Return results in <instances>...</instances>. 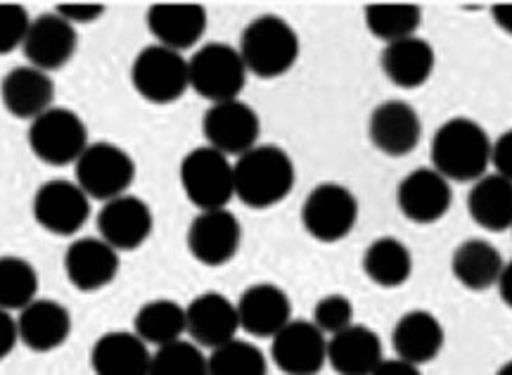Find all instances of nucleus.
Returning a JSON list of instances; mask_svg holds the SVG:
<instances>
[{"label": "nucleus", "instance_id": "f257e3e1", "mask_svg": "<svg viewBox=\"0 0 512 375\" xmlns=\"http://www.w3.org/2000/svg\"><path fill=\"white\" fill-rule=\"evenodd\" d=\"M494 141L479 122L451 117L439 126L430 145L432 169L448 183H475L491 167Z\"/></svg>", "mask_w": 512, "mask_h": 375}, {"label": "nucleus", "instance_id": "f03ea898", "mask_svg": "<svg viewBox=\"0 0 512 375\" xmlns=\"http://www.w3.org/2000/svg\"><path fill=\"white\" fill-rule=\"evenodd\" d=\"M235 197L249 209L280 205L297 183L290 152L275 143H259L233 162Z\"/></svg>", "mask_w": 512, "mask_h": 375}, {"label": "nucleus", "instance_id": "7ed1b4c3", "mask_svg": "<svg viewBox=\"0 0 512 375\" xmlns=\"http://www.w3.org/2000/svg\"><path fill=\"white\" fill-rule=\"evenodd\" d=\"M238 50L249 74L259 79H278L297 65L302 43L287 19L261 15L242 29Z\"/></svg>", "mask_w": 512, "mask_h": 375}, {"label": "nucleus", "instance_id": "20e7f679", "mask_svg": "<svg viewBox=\"0 0 512 375\" xmlns=\"http://www.w3.org/2000/svg\"><path fill=\"white\" fill-rule=\"evenodd\" d=\"M190 88L211 105L238 100L247 84V67L240 50L228 43H204L188 60Z\"/></svg>", "mask_w": 512, "mask_h": 375}, {"label": "nucleus", "instance_id": "39448f33", "mask_svg": "<svg viewBox=\"0 0 512 375\" xmlns=\"http://www.w3.org/2000/svg\"><path fill=\"white\" fill-rule=\"evenodd\" d=\"M181 188L200 212L226 209L235 197L233 162L223 152L200 145L181 160Z\"/></svg>", "mask_w": 512, "mask_h": 375}, {"label": "nucleus", "instance_id": "423d86ee", "mask_svg": "<svg viewBox=\"0 0 512 375\" xmlns=\"http://www.w3.org/2000/svg\"><path fill=\"white\" fill-rule=\"evenodd\" d=\"M76 183L91 200L105 202L126 195L136 181V162L117 143H91L74 164Z\"/></svg>", "mask_w": 512, "mask_h": 375}, {"label": "nucleus", "instance_id": "0eeeda50", "mask_svg": "<svg viewBox=\"0 0 512 375\" xmlns=\"http://www.w3.org/2000/svg\"><path fill=\"white\" fill-rule=\"evenodd\" d=\"M27 141L36 160L50 164V167L76 164L83 150L91 145L86 122L67 107H50L48 112L34 119L29 124Z\"/></svg>", "mask_w": 512, "mask_h": 375}, {"label": "nucleus", "instance_id": "6e6552de", "mask_svg": "<svg viewBox=\"0 0 512 375\" xmlns=\"http://www.w3.org/2000/svg\"><path fill=\"white\" fill-rule=\"evenodd\" d=\"M358 197L337 181L318 183L302 205V226L318 243H339L356 228Z\"/></svg>", "mask_w": 512, "mask_h": 375}, {"label": "nucleus", "instance_id": "1a4fd4ad", "mask_svg": "<svg viewBox=\"0 0 512 375\" xmlns=\"http://www.w3.org/2000/svg\"><path fill=\"white\" fill-rule=\"evenodd\" d=\"M131 84L147 103H176L190 88L188 60H185L183 53L152 43V46L140 50L136 60H133Z\"/></svg>", "mask_w": 512, "mask_h": 375}, {"label": "nucleus", "instance_id": "9d476101", "mask_svg": "<svg viewBox=\"0 0 512 375\" xmlns=\"http://www.w3.org/2000/svg\"><path fill=\"white\" fill-rule=\"evenodd\" d=\"M31 212L43 231L72 238L91 219V197L76 181H46L31 200Z\"/></svg>", "mask_w": 512, "mask_h": 375}, {"label": "nucleus", "instance_id": "9b49d317", "mask_svg": "<svg viewBox=\"0 0 512 375\" xmlns=\"http://www.w3.org/2000/svg\"><path fill=\"white\" fill-rule=\"evenodd\" d=\"M202 133L209 148L223 152L226 157L245 155L254 145H259L261 119L252 105L242 100L209 105L202 117Z\"/></svg>", "mask_w": 512, "mask_h": 375}, {"label": "nucleus", "instance_id": "f8f14e48", "mask_svg": "<svg viewBox=\"0 0 512 375\" xmlns=\"http://www.w3.org/2000/svg\"><path fill=\"white\" fill-rule=\"evenodd\" d=\"M188 252L204 266H223L233 262L242 245V226L230 209H209L192 219L185 235Z\"/></svg>", "mask_w": 512, "mask_h": 375}, {"label": "nucleus", "instance_id": "ddd939ff", "mask_svg": "<svg viewBox=\"0 0 512 375\" xmlns=\"http://www.w3.org/2000/svg\"><path fill=\"white\" fill-rule=\"evenodd\" d=\"M453 205V183L432 167L415 169L399 181L396 207L411 224L430 226L444 219Z\"/></svg>", "mask_w": 512, "mask_h": 375}, {"label": "nucleus", "instance_id": "4468645a", "mask_svg": "<svg viewBox=\"0 0 512 375\" xmlns=\"http://www.w3.org/2000/svg\"><path fill=\"white\" fill-rule=\"evenodd\" d=\"M271 361L285 375H318L328 364V338L311 321H290L271 338Z\"/></svg>", "mask_w": 512, "mask_h": 375}, {"label": "nucleus", "instance_id": "2eb2a0df", "mask_svg": "<svg viewBox=\"0 0 512 375\" xmlns=\"http://www.w3.org/2000/svg\"><path fill=\"white\" fill-rule=\"evenodd\" d=\"M238 307L221 292H202L185 307V335L197 347L219 349L238 338Z\"/></svg>", "mask_w": 512, "mask_h": 375}, {"label": "nucleus", "instance_id": "dca6fc26", "mask_svg": "<svg viewBox=\"0 0 512 375\" xmlns=\"http://www.w3.org/2000/svg\"><path fill=\"white\" fill-rule=\"evenodd\" d=\"M76 48H79V31L57 12H46L31 19L27 38L22 43V53L29 65L48 74L69 65Z\"/></svg>", "mask_w": 512, "mask_h": 375}, {"label": "nucleus", "instance_id": "f3484780", "mask_svg": "<svg viewBox=\"0 0 512 375\" xmlns=\"http://www.w3.org/2000/svg\"><path fill=\"white\" fill-rule=\"evenodd\" d=\"M155 216L145 200L126 193L102 205L98 212V233L117 252H133L150 240Z\"/></svg>", "mask_w": 512, "mask_h": 375}, {"label": "nucleus", "instance_id": "a211bd4d", "mask_svg": "<svg viewBox=\"0 0 512 375\" xmlns=\"http://www.w3.org/2000/svg\"><path fill=\"white\" fill-rule=\"evenodd\" d=\"M368 138L387 157H408L420 145L422 119L411 103L384 100L370 112Z\"/></svg>", "mask_w": 512, "mask_h": 375}, {"label": "nucleus", "instance_id": "6ab92c4d", "mask_svg": "<svg viewBox=\"0 0 512 375\" xmlns=\"http://www.w3.org/2000/svg\"><path fill=\"white\" fill-rule=\"evenodd\" d=\"M121 269L119 252L100 238H79L64 252V273L79 292H98L114 283Z\"/></svg>", "mask_w": 512, "mask_h": 375}, {"label": "nucleus", "instance_id": "aec40b11", "mask_svg": "<svg viewBox=\"0 0 512 375\" xmlns=\"http://www.w3.org/2000/svg\"><path fill=\"white\" fill-rule=\"evenodd\" d=\"M235 307H238L240 330L254 338H273L292 321L290 295L275 283L249 285Z\"/></svg>", "mask_w": 512, "mask_h": 375}, {"label": "nucleus", "instance_id": "412c9836", "mask_svg": "<svg viewBox=\"0 0 512 375\" xmlns=\"http://www.w3.org/2000/svg\"><path fill=\"white\" fill-rule=\"evenodd\" d=\"M145 22L157 46L183 53L202 41L209 17L197 3H157L147 10Z\"/></svg>", "mask_w": 512, "mask_h": 375}, {"label": "nucleus", "instance_id": "4be33fe9", "mask_svg": "<svg viewBox=\"0 0 512 375\" xmlns=\"http://www.w3.org/2000/svg\"><path fill=\"white\" fill-rule=\"evenodd\" d=\"M0 100L12 117L31 124L55 107V81L48 72L31 65L15 67L0 81Z\"/></svg>", "mask_w": 512, "mask_h": 375}, {"label": "nucleus", "instance_id": "5701e85b", "mask_svg": "<svg viewBox=\"0 0 512 375\" xmlns=\"http://www.w3.org/2000/svg\"><path fill=\"white\" fill-rule=\"evenodd\" d=\"M17 319L19 342L34 352H55L72 335V314L64 304L55 300H43L36 297L29 307H24Z\"/></svg>", "mask_w": 512, "mask_h": 375}, {"label": "nucleus", "instance_id": "b1692460", "mask_svg": "<svg viewBox=\"0 0 512 375\" xmlns=\"http://www.w3.org/2000/svg\"><path fill=\"white\" fill-rule=\"evenodd\" d=\"M444 326L432 311L413 309L406 311L392 330V345L396 359L422 368L430 364L444 349Z\"/></svg>", "mask_w": 512, "mask_h": 375}, {"label": "nucleus", "instance_id": "393cba45", "mask_svg": "<svg viewBox=\"0 0 512 375\" xmlns=\"http://www.w3.org/2000/svg\"><path fill=\"white\" fill-rule=\"evenodd\" d=\"M380 67L394 86L411 91L432 79L434 67H437V53L430 41H425L422 36H411L384 46Z\"/></svg>", "mask_w": 512, "mask_h": 375}, {"label": "nucleus", "instance_id": "a878e982", "mask_svg": "<svg viewBox=\"0 0 512 375\" xmlns=\"http://www.w3.org/2000/svg\"><path fill=\"white\" fill-rule=\"evenodd\" d=\"M150 364V347L133 330H112L100 335L91 349L95 375H150Z\"/></svg>", "mask_w": 512, "mask_h": 375}, {"label": "nucleus", "instance_id": "bb28decb", "mask_svg": "<svg viewBox=\"0 0 512 375\" xmlns=\"http://www.w3.org/2000/svg\"><path fill=\"white\" fill-rule=\"evenodd\" d=\"M382 361V340L373 328L354 323L328 338V364L337 375H370Z\"/></svg>", "mask_w": 512, "mask_h": 375}, {"label": "nucleus", "instance_id": "cd10ccee", "mask_svg": "<svg viewBox=\"0 0 512 375\" xmlns=\"http://www.w3.org/2000/svg\"><path fill=\"white\" fill-rule=\"evenodd\" d=\"M503 266L501 250L484 238H467L451 254L453 278L472 292L496 288Z\"/></svg>", "mask_w": 512, "mask_h": 375}, {"label": "nucleus", "instance_id": "c85d7f7f", "mask_svg": "<svg viewBox=\"0 0 512 375\" xmlns=\"http://www.w3.org/2000/svg\"><path fill=\"white\" fill-rule=\"evenodd\" d=\"M467 212L479 228L503 233L512 228V183L498 174H486L467 193Z\"/></svg>", "mask_w": 512, "mask_h": 375}, {"label": "nucleus", "instance_id": "c756f323", "mask_svg": "<svg viewBox=\"0 0 512 375\" xmlns=\"http://www.w3.org/2000/svg\"><path fill=\"white\" fill-rule=\"evenodd\" d=\"M361 266L370 283L377 288L394 290L406 285L413 276V252L394 235H382L366 247Z\"/></svg>", "mask_w": 512, "mask_h": 375}, {"label": "nucleus", "instance_id": "7c9ffc66", "mask_svg": "<svg viewBox=\"0 0 512 375\" xmlns=\"http://www.w3.org/2000/svg\"><path fill=\"white\" fill-rule=\"evenodd\" d=\"M133 333L155 349L185 340V307L166 297L145 302L133 321Z\"/></svg>", "mask_w": 512, "mask_h": 375}, {"label": "nucleus", "instance_id": "2f4dec72", "mask_svg": "<svg viewBox=\"0 0 512 375\" xmlns=\"http://www.w3.org/2000/svg\"><path fill=\"white\" fill-rule=\"evenodd\" d=\"M366 27L377 41L389 43L403 41V38L418 36L422 24V10L413 3H373L366 5L363 12Z\"/></svg>", "mask_w": 512, "mask_h": 375}, {"label": "nucleus", "instance_id": "473e14b6", "mask_svg": "<svg viewBox=\"0 0 512 375\" xmlns=\"http://www.w3.org/2000/svg\"><path fill=\"white\" fill-rule=\"evenodd\" d=\"M38 297V271L24 257H0V309L22 311Z\"/></svg>", "mask_w": 512, "mask_h": 375}, {"label": "nucleus", "instance_id": "72a5a7b5", "mask_svg": "<svg viewBox=\"0 0 512 375\" xmlns=\"http://www.w3.org/2000/svg\"><path fill=\"white\" fill-rule=\"evenodd\" d=\"M209 375H268L266 354L249 340H230L207 354Z\"/></svg>", "mask_w": 512, "mask_h": 375}, {"label": "nucleus", "instance_id": "f704fd0d", "mask_svg": "<svg viewBox=\"0 0 512 375\" xmlns=\"http://www.w3.org/2000/svg\"><path fill=\"white\" fill-rule=\"evenodd\" d=\"M150 375H209V359L195 342L178 340L155 349Z\"/></svg>", "mask_w": 512, "mask_h": 375}, {"label": "nucleus", "instance_id": "c9c22d12", "mask_svg": "<svg viewBox=\"0 0 512 375\" xmlns=\"http://www.w3.org/2000/svg\"><path fill=\"white\" fill-rule=\"evenodd\" d=\"M354 316H356L354 302H351L347 295L332 292V295L320 297L316 302L311 323L325 335V338H332V335L342 333V330L354 326L356 323Z\"/></svg>", "mask_w": 512, "mask_h": 375}, {"label": "nucleus", "instance_id": "e433bc0d", "mask_svg": "<svg viewBox=\"0 0 512 375\" xmlns=\"http://www.w3.org/2000/svg\"><path fill=\"white\" fill-rule=\"evenodd\" d=\"M31 27L29 12L22 5L0 3V55L22 48L27 31Z\"/></svg>", "mask_w": 512, "mask_h": 375}, {"label": "nucleus", "instance_id": "4c0bfd02", "mask_svg": "<svg viewBox=\"0 0 512 375\" xmlns=\"http://www.w3.org/2000/svg\"><path fill=\"white\" fill-rule=\"evenodd\" d=\"M57 15L67 19L72 27H79V24H91L95 19L105 15V5L100 3H64L55 8Z\"/></svg>", "mask_w": 512, "mask_h": 375}, {"label": "nucleus", "instance_id": "58836bf2", "mask_svg": "<svg viewBox=\"0 0 512 375\" xmlns=\"http://www.w3.org/2000/svg\"><path fill=\"white\" fill-rule=\"evenodd\" d=\"M491 167L496 169L494 174L512 183V129L503 131L491 145Z\"/></svg>", "mask_w": 512, "mask_h": 375}, {"label": "nucleus", "instance_id": "ea45409f", "mask_svg": "<svg viewBox=\"0 0 512 375\" xmlns=\"http://www.w3.org/2000/svg\"><path fill=\"white\" fill-rule=\"evenodd\" d=\"M19 333H17V319L10 311L0 309V361L8 359L12 349L17 347Z\"/></svg>", "mask_w": 512, "mask_h": 375}, {"label": "nucleus", "instance_id": "a19ab883", "mask_svg": "<svg viewBox=\"0 0 512 375\" xmlns=\"http://www.w3.org/2000/svg\"><path fill=\"white\" fill-rule=\"evenodd\" d=\"M370 375H422V371L418 366L394 357V359H384Z\"/></svg>", "mask_w": 512, "mask_h": 375}, {"label": "nucleus", "instance_id": "79ce46f5", "mask_svg": "<svg viewBox=\"0 0 512 375\" xmlns=\"http://www.w3.org/2000/svg\"><path fill=\"white\" fill-rule=\"evenodd\" d=\"M491 17H494L496 27L503 31V34L512 36V3H498L491 8Z\"/></svg>", "mask_w": 512, "mask_h": 375}, {"label": "nucleus", "instance_id": "37998d69", "mask_svg": "<svg viewBox=\"0 0 512 375\" xmlns=\"http://www.w3.org/2000/svg\"><path fill=\"white\" fill-rule=\"evenodd\" d=\"M496 288H498V295H501L505 307L512 309V259H510V262H505L503 271H501V278H498V283H496Z\"/></svg>", "mask_w": 512, "mask_h": 375}, {"label": "nucleus", "instance_id": "c03bdc74", "mask_svg": "<svg viewBox=\"0 0 512 375\" xmlns=\"http://www.w3.org/2000/svg\"><path fill=\"white\" fill-rule=\"evenodd\" d=\"M496 375H512V359L505 361V364L496 371Z\"/></svg>", "mask_w": 512, "mask_h": 375}, {"label": "nucleus", "instance_id": "a18cd8bd", "mask_svg": "<svg viewBox=\"0 0 512 375\" xmlns=\"http://www.w3.org/2000/svg\"><path fill=\"white\" fill-rule=\"evenodd\" d=\"M510 231H512V228H510Z\"/></svg>", "mask_w": 512, "mask_h": 375}]
</instances>
